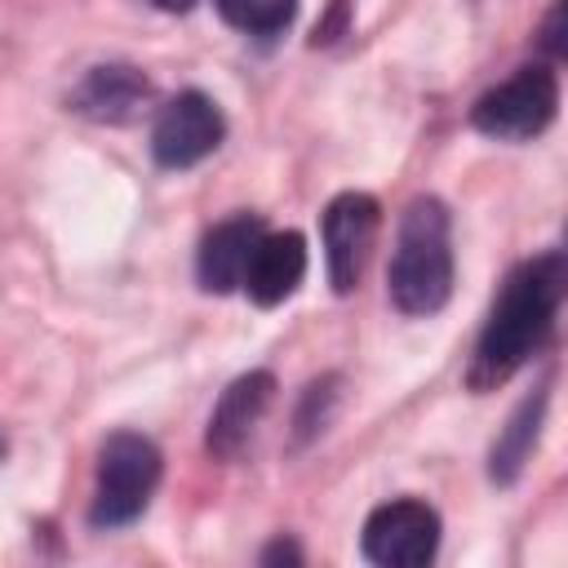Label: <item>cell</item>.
<instances>
[{"mask_svg": "<svg viewBox=\"0 0 568 568\" xmlns=\"http://www.w3.org/2000/svg\"><path fill=\"white\" fill-rule=\"evenodd\" d=\"M559 297H564V257L559 253H541L510 271V280L501 284V293L488 311V324L475 342V359H470L475 390L501 386L546 342Z\"/></svg>", "mask_w": 568, "mask_h": 568, "instance_id": "1", "label": "cell"}, {"mask_svg": "<svg viewBox=\"0 0 568 568\" xmlns=\"http://www.w3.org/2000/svg\"><path fill=\"white\" fill-rule=\"evenodd\" d=\"M390 302L404 315H430L453 293V244H448V209L430 195L413 200L395 253H390Z\"/></svg>", "mask_w": 568, "mask_h": 568, "instance_id": "2", "label": "cell"}, {"mask_svg": "<svg viewBox=\"0 0 568 568\" xmlns=\"http://www.w3.org/2000/svg\"><path fill=\"white\" fill-rule=\"evenodd\" d=\"M155 484H160V448L133 430L111 435L98 453V488H93L89 519L98 528L133 524L146 510Z\"/></svg>", "mask_w": 568, "mask_h": 568, "instance_id": "3", "label": "cell"}, {"mask_svg": "<svg viewBox=\"0 0 568 568\" xmlns=\"http://www.w3.org/2000/svg\"><path fill=\"white\" fill-rule=\"evenodd\" d=\"M559 111V80L550 67H519L510 80H501L497 89H488L475 106H470V124L484 138L497 142H524L537 138Z\"/></svg>", "mask_w": 568, "mask_h": 568, "instance_id": "4", "label": "cell"}, {"mask_svg": "<svg viewBox=\"0 0 568 568\" xmlns=\"http://www.w3.org/2000/svg\"><path fill=\"white\" fill-rule=\"evenodd\" d=\"M439 546V515L426 501L399 497L377 506L364 519V555L373 564L386 568H422L426 559H435Z\"/></svg>", "mask_w": 568, "mask_h": 568, "instance_id": "5", "label": "cell"}, {"mask_svg": "<svg viewBox=\"0 0 568 568\" xmlns=\"http://www.w3.org/2000/svg\"><path fill=\"white\" fill-rule=\"evenodd\" d=\"M226 133V120L217 111V102L209 93H178L160 115H155V129H151V151L164 169H191L200 164L204 155L217 151Z\"/></svg>", "mask_w": 568, "mask_h": 568, "instance_id": "6", "label": "cell"}, {"mask_svg": "<svg viewBox=\"0 0 568 568\" xmlns=\"http://www.w3.org/2000/svg\"><path fill=\"white\" fill-rule=\"evenodd\" d=\"M377 200L364 191H346L324 209V257H328V284L337 293H351L364 275L368 248L377 240Z\"/></svg>", "mask_w": 568, "mask_h": 568, "instance_id": "7", "label": "cell"}, {"mask_svg": "<svg viewBox=\"0 0 568 568\" xmlns=\"http://www.w3.org/2000/svg\"><path fill=\"white\" fill-rule=\"evenodd\" d=\"M302 275H306V240L297 231H262L240 288L257 306H280L284 297L297 293Z\"/></svg>", "mask_w": 568, "mask_h": 568, "instance_id": "8", "label": "cell"}, {"mask_svg": "<svg viewBox=\"0 0 568 568\" xmlns=\"http://www.w3.org/2000/svg\"><path fill=\"white\" fill-rule=\"evenodd\" d=\"M271 399H275V377L271 373L257 368V373L235 377L222 390V399H217V408L209 417V448L217 457H235L248 444V435L257 430V422L271 408Z\"/></svg>", "mask_w": 568, "mask_h": 568, "instance_id": "9", "label": "cell"}, {"mask_svg": "<svg viewBox=\"0 0 568 568\" xmlns=\"http://www.w3.org/2000/svg\"><path fill=\"white\" fill-rule=\"evenodd\" d=\"M257 235H262V222L248 217V213L217 222V226L200 240V253H195L200 288H204V293H231V288H240Z\"/></svg>", "mask_w": 568, "mask_h": 568, "instance_id": "10", "label": "cell"}, {"mask_svg": "<svg viewBox=\"0 0 568 568\" xmlns=\"http://www.w3.org/2000/svg\"><path fill=\"white\" fill-rule=\"evenodd\" d=\"M146 98V80L133 67H98L84 84H80V111L98 115V120H124L138 102Z\"/></svg>", "mask_w": 568, "mask_h": 568, "instance_id": "11", "label": "cell"}, {"mask_svg": "<svg viewBox=\"0 0 568 568\" xmlns=\"http://www.w3.org/2000/svg\"><path fill=\"white\" fill-rule=\"evenodd\" d=\"M541 408H546V395H532L519 404V413L510 417V426L501 430V439L493 444V479L510 484L519 475V466L528 462L532 444H537V426H541Z\"/></svg>", "mask_w": 568, "mask_h": 568, "instance_id": "12", "label": "cell"}, {"mask_svg": "<svg viewBox=\"0 0 568 568\" xmlns=\"http://www.w3.org/2000/svg\"><path fill=\"white\" fill-rule=\"evenodd\" d=\"M217 13L248 36H275L293 22L297 0H217Z\"/></svg>", "mask_w": 568, "mask_h": 568, "instance_id": "13", "label": "cell"}, {"mask_svg": "<svg viewBox=\"0 0 568 568\" xmlns=\"http://www.w3.org/2000/svg\"><path fill=\"white\" fill-rule=\"evenodd\" d=\"M262 559H266V564H275V559H293V564H297V550H293V546H284V541H275Z\"/></svg>", "mask_w": 568, "mask_h": 568, "instance_id": "14", "label": "cell"}, {"mask_svg": "<svg viewBox=\"0 0 568 568\" xmlns=\"http://www.w3.org/2000/svg\"><path fill=\"white\" fill-rule=\"evenodd\" d=\"M155 9H169V13H182V9H191L195 0H151Z\"/></svg>", "mask_w": 568, "mask_h": 568, "instance_id": "15", "label": "cell"}]
</instances>
